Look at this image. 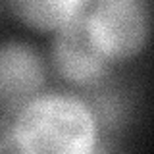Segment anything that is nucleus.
Wrapping results in <instances>:
<instances>
[{"label": "nucleus", "mask_w": 154, "mask_h": 154, "mask_svg": "<svg viewBox=\"0 0 154 154\" xmlns=\"http://www.w3.org/2000/svg\"><path fill=\"white\" fill-rule=\"evenodd\" d=\"M98 141L100 122L93 104L73 93L45 91L0 123L2 152L89 154Z\"/></svg>", "instance_id": "nucleus-1"}, {"label": "nucleus", "mask_w": 154, "mask_h": 154, "mask_svg": "<svg viewBox=\"0 0 154 154\" xmlns=\"http://www.w3.org/2000/svg\"><path fill=\"white\" fill-rule=\"evenodd\" d=\"M87 17L100 46L116 64L141 56L150 42L148 0H91Z\"/></svg>", "instance_id": "nucleus-2"}, {"label": "nucleus", "mask_w": 154, "mask_h": 154, "mask_svg": "<svg viewBox=\"0 0 154 154\" xmlns=\"http://www.w3.org/2000/svg\"><path fill=\"white\" fill-rule=\"evenodd\" d=\"M48 58L56 75L75 89L98 87L116 64L94 37L87 12L52 33Z\"/></svg>", "instance_id": "nucleus-3"}, {"label": "nucleus", "mask_w": 154, "mask_h": 154, "mask_svg": "<svg viewBox=\"0 0 154 154\" xmlns=\"http://www.w3.org/2000/svg\"><path fill=\"white\" fill-rule=\"evenodd\" d=\"M46 62L35 45L8 38L0 46V108L2 118L14 116L29 100L45 93Z\"/></svg>", "instance_id": "nucleus-4"}, {"label": "nucleus", "mask_w": 154, "mask_h": 154, "mask_svg": "<svg viewBox=\"0 0 154 154\" xmlns=\"http://www.w3.org/2000/svg\"><path fill=\"white\" fill-rule=\"evenodd\" d=\"M2 6L23 27L52 35L83 16L91 0H2Z\"/></svg>", "instance_id": "nucleus-5"}]
</instances>
